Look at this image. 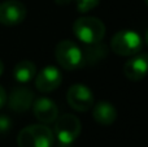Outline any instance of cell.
Here are the masks:
<instances>
[{"label": "cell", "instance_id": "ac0fdd59", "mask_svg": "<svg viewBox=\"0 0 148 147\" xmlns=\"http://www.w3.org/2000/svg\"><path fill=\"white\" fill-rule=\"evenodd\" d=\"M56 1V4H59V5H66V4H69L72 0H55Z\"/></svg>", "mask_w": 148, "mask_h": 147}, {"label": "cell", "instance_id": "44dd1931", "mask_svg": "<svg viewBox=\"0 0 148 147\" xmlns=\"http://www.w3.org/2000/svg\"><path fill=\"white\" fill-rule=\"evenodd\" d=\"M146 4H147V7H148V0H146Z\"/></svg>", "mask_w": 148, "mask_h": 147}, {"label": "cell", "instance_id": "6da1fadb", "mask_svg": "<svg viewBox=\"0 0 148 147\" xmlns=\"http://www.w3.org/2000/svg\"><path fill=\"white\" fill-rule=\"evenodd\" d=\"M74 35L84 44L101 42L105 35V26L101 20L96 17H81L73 25Z\"/></svg>", "mask_w": 148, "mask_h": 147}, {"label": "cell", "instance_id": "52a82bcc", "mask_svg": "<svg viewBox=\"0 0 148 147\" xmlns=\"http://www.w3.org/2000/svg\"><path fill=\"white\" fill-rule=\"evenodd\" d=\"M26 17V7L18 0H5L0 4V23L16 26Z\"/></svg>", "mask_w": 148, "mask_h": 147}, {"label": "cell", "instance_id": "277c9868", "mask_svg": "<svg viewBox=\"0 0 148 147\" xmlns=\"http://www.w3.org/2000/svg\"><path fill=\"white\" fill-rule=\"evenodd\" d=\"M55 134L61 145L69 146L81 134V121L72 113H65L56 119Z\"/></svg>", "mask_w": 148, "mask_h": 147}, {"label": "cell", "instance_id": "d6986e66", "mask_svg": "<svg viewBox=\"0 0 148 147\" xmlns=\"http://www.w3.org/2000/svg\"><path fill=\"white\" fill-rule=\"evenodd\" d=\"M3 72H4V64H3V61L0 60V76L3 74Z\"/></svg>", "mask_w": 148, "mask_h": 147}, {"label": "cell", "instance_id": "3957f363", "mask_svg": "<svg viewBox=\"0 0 148 147\" xmlns=\"http://www.w3.org/2000/svg\"><path fill=\"white\" fill-rule=\"evenodd\" d=\"M143 42L136 31L121 30L113 35L110 41V48L120 56H133L142 49Z\"/></svg>", "mask_w": 148, "mask_h": 147}, {"label": "cell", "instance_id": "ffe728a7", "mask_svg": "<svg viewBox=\"0 0 148 147\" xmlns=\"http://www.w3.org/2000/svg\"><path fill=\"white\" fill-rule=\"evenodd\" d=\"M146 41H147V43H148V30H147V33H146Z\"/></svg>", "mask_w": 148, "mask_h": 147}, {"label": "cell", "instance_id": "4fadbf2b", "mask_svg": "<svg viewBox=\"0 0 148 147\" xmlns=\"http://www.w3.org/2000/svg\"><path fill=\"white\" fill-rule=\"evenodd\" d=\"M92 116L97 124L108 126L114 122L116 117H117V111H116L114 106L109 102H99L97 104H95Z\"/></svg>", "mask_w": 148, "mask_h": 147}, {"label": "cell", "instance_id": "9c48e42d", "mask_svg": "<svg viewBox=\"0 0 148 147\" xmlns=\"http://www.w3.org/2000/svg\"><path fill=\"white\" fill-rule=\"evenodd\" d=\"M123 73L130 81H140L148 74V54H135L125 63Z\"/></svg>", "mask_w": 148, "mask_h": 147}, {"label": "cell", "instance_id": "2e32d148", "mask_svg": "<svg viewBox=\"0 0 148 147\" xmlns=\"http://www.w3.org/2000/svg\"><path fill=\"white\" fill-rule=\"evenodd\" d=\"M12 129V120L7 115H0V133L5 134Z\"/></svg>", "mask_w": 148, "mask_h": 147}, {"label": "cell", "instance_id": "8fae6325", "mask_svg": "<svg viewBox=\"0 0 148 147\" xmlns=\"http://www.w3.org/2000/svg\"><path fill=\"white\" fill-rule=\"evenodd\" d=\"M34 116L43 124H51L56 121L59 116V109L55 102L48 98H39L33 103Z\"/></svg>", "mask_w": 148, "mask_h": 147}, {"label": "cell", "instance_id": "5bb4252c", "mask_svg": "<svg viewBox=\"0 0 148 147\" xmlns=\"http://www.w3.org/2000/svg\"><path fill=\"white\" fill-rule=\"evenodd\" d=\"M36 74V68L34 63L29 61V60H23L16 64L14 69H13V77L18 83H27L35 77Z\"/></svg>", "mask_w": 148, "mask_h": 147}, {"label": "cell", "instance_id": "5b68a950", "mask_svg": "<svg viewBox=\"0 0 148 147\" xmlns=\"http://www.w3.org/2000/svg\"><path fill=\"white\" fill-rule=\"evenodd\" d=\"M55 56L61 68L66 70H74L81 68L82 49L72 41H61L56 46Z\"/></svg>", "mask_w": 148, "mask_h": 147}, {"label": "cell", "instance_id": "e0dca14e", "mask_svg": "<svg viewBox=\"0 0 148 147\" xmlns=\"http://www.w3.org/2000/svg\"><path fill=\"white\" fill-rule=\"evenodd\" d=\"M7 93H5V90L0 86V108H3V107L5 106V103H7Z\"/></svg>", "mask_w": 148, "mask_h": 147}, {"label": "cell", "instance_id": "7a4b0ae2", "mask_svg": "<svg viewBox=\"0 0 148 147\" xmlns=\"http://www.w3.org/2000/svg\"><path fill=\"white\" fill-rule=\"evenodd\" d=\"M17 143L18 147H52L53 133L46 125H30L18 133Z\"/></svg>", "mask_w": 148, "mask_h": 147}, {"label": "cell", "instance_id": "ba28073f", "mask_svg": "<svg viewBox=\"0 0 148 147\" xmlns=\"http://www.w3.org/2000/svg\"><path fill=\"white\" fill-rule=\"evenodd\" d=\"M61 72L56 67H46L36 74L35 86L40 93H51L61 85Z\"/></svg>", "mask_w": 148, "mask_h": 147}, {"label": "cell", "instance_id": "8992f818", "mask_svg": "<svg viewBox=\"0 0 148 147\" xmlns=\"http://www.w3.org/2000/svg\"><path fill=\"white\" fill-rule=\"evenodd\" d=\"M66 100L73 109L78 112H86L94 106V94L83 83H75L68 90Z\"/></svg>", "mask_w": 148, "mask_h": 147}, {"label": "cell", "instance_id": "9a60e30c", "mask_svg": "<svg viewBox=\"0 0 148 147\" xmlns=\"http://www.w3.org/2000/svg\"><path fill=\"white\" fill-rule=\"evenodd\" d=\"M77 5V9L82 13H86L88 10L94 9L95 7H97L100 3V0H74Z\"/></svg>", "mask_w": 148, "mask_h": 147}, {"label": "cell", "instance_id": "7c38bea8", "mask_svg": "<svg viewBox=\"0 0 148 147\" xmlns=\"http://www.w3.org/2000/svg\"><path fill=\"white\" fill-rule=\"evenodd\" d=\"M108 54V47L101 42L92 44H86L84 49H82V61L81 67H92L100 63Z\"/></svg>", "mask_w": 148, "mask_h": 147}, {"label": "cell", "instance_id": "30bf717a", "mask_svg": "<svg viewBox=\"0 0 148 147\" xmlns=\"http://www.w3.org/2000/svg\"><path fill=\"white\" fill-rule=\"evenodd\" d=\"M7 100L8 104H9V108L13 112L22 113V112H26L33 106L34 94L29 87L18 86V87L13 89L9 98H7Z\"/></svg>", "mask_w": 148, "mask_h": 147}]
</instances>
